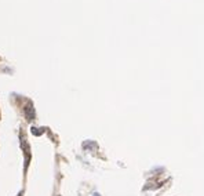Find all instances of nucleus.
<instances>
[{
	"mask_svg": "<svg viewBox=\"0 0 204 196\" xmlns=\"http://www.w3.org/2000/svg\"><path fill=\"white\" fill-rule=\"evenodd\" d=\"M24 112H25V116H26V119H28V120H32L33 116H35V112H33L32 104H28V105H26V108L24 109Z\"/></svg>",
	"mask_w": 204,
	"mask_h": 196,
	"instance_id": "1",
	"label": "nucleus"
}]
</instances>
